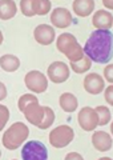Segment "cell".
Masks as SVG:
<instances>
[{
    "instance_id": "6da1fadb",
    "label": "cell",
    "mask_w": 113,
    "mask_h": 160,
    "mask_svg": "<svg viewBox=\"0 0 113 160\" xmlns=\"http://www.w3.org/2000/svg\"><path fill=\"white\" fill-rule=\"evenodd\" d=\"M88 59L100 64H106L113 56V35L111 29H96L88 38L82 48Z\"/></svg>"
},
{
    "instance_id": "7a4b0ae2",
    "label": "cell",
    "mask_w": 113,
    "mask_h": 160,
    "mask_svg": "<svg viewBox=\"0 0 113 160\" xmlns=\"http://www.w3.org/2000/svg\"><path fill=\"white\" fill-rule=\"evenodd\" d=\"M19 109L24 113V116L29 123H32L33 126H39L41 123L44 118V107L39 104L37 98H35L31 93H26L19 99L17 103Z\"/></svg>"
},
{
    "instance_id": "3957f363",
    "label": "cell",
    "mask_w": 113,
    "mask_h": 160,
    "mask_svg": "<svg viewBox=\"0 0 113 160\" xmlns=\"http://www.w3.org/2000/svg\"><path fill=\"white\" fill-rule=\"evenodd\" d=\"M56 47L61 53L71 60V63H76L84 58V51L82 47L77 43L76 38L72 33H61L57 38Z\"/></svg>"
},
{
    "instance_id": "277c9868",
    "label": "cell",
    "mask_w": 113,
    "mask_h": 160,
    "mask_svg": "<svg viewBox=\"0 0 113 160\" xmlns=\"http://www.w3.org/2000/svg\"><path fill=\"white\" fill-rule=\"evenodd\" d=\"M29 135V129L24 123L17 122L13 123L3 135V146L7 149H17L26 142Z\"/></svg>"
},
{
    "instance_id": "5b68a950",
    "label": "cell",
    "mask_w": 113,
    "mask_h": 160,
    "mask_svg": "<svg viewBox=\"0 0 113 160\" xmlns=\"http://www.w3.org/2000/svg\"><path fill=\"white\" fill-rule=\"evenodd\" d=\"M20 8L24 16L32 18L35 15L44 16L51 11L49 0H21Z\"/></svg>"
},
{
    "instance_id": "8992f818",
    "label": "cell",
    "mask_w": 113,
    "mask_h": 160,
    "mask_svg": "<svg viewBox=\"0 0 113 160\" xmlns=\"http://www.w3.org/2000/svg\"><path fill=\"white\" fill-rule=\"evenodd\" d=\"M75 138V131L69 126H59L49 133V143L55 148H64Z\"/></svg>"
},
{
    "instance_id": "52a82bcc",
    "label": "cell",
    "mask_w": 113,
    "mask_h": 160,
    "mask_svg": "<svg viewBox=\"0 0 113 160\" xmlns=\"http://www.w3.org/2000/svg\"><path fill=\"white\" fill-rule=\"evenodd\" d=\"M23 160H47L48 159V149L41 142L31 140L24 144L21 149Z\"/></svg>"
},
{
    "instance_id": "ba28073f",
    "label": "cell",
    "mask_w": 113,
    "mask_h": 160,
    "mask_svg": "<svg viewBox=\"0 0 113 160\" xmlns=\"http://www.w3.org/2000/svg\"><path fill=\"white\" fill-rule=\"evenodd\" d=\"M26 86L29 91L36 92V93H41L47 89L48 87V80L40 71H31L26 75L24 78Z\"/></svg>"
},
{
    "instance_id": "9c48e42d",
    "label": "cell",
    "mask_w": 113,
    "mask_h": 160,
    "mask_svg": "<svg viewBox=\"0 0 113 160\" xmlns=\"http://www.w3.org/2000/svg\"><path fill=\"white\" fill-rule=\"evenodd\" d=\"M78 124L84 131H93L97 126H99V120H97L96 111L91 107H84L78 112Z\"/></svg>"
},
{
    "instance_id": "30bf717a",
    "label": "cell",
    "mask_w": 113,
    "mask_h": 160,
    "mask_svg": "<svg viewBox=\"0 0 113 160\" xmlns=\"http://www.w3.org/2000/svg\"><path fill=\"white\" fill-rule=\"evenodd\" d=\"M48 76L53 83H64L69 78V67L63 62H55L48 67Z\"/></svg>"
},
{
    "instance_id": "8fae6325",
    "label": "cell",
    "mask_w": 113,
    "mask_h": 160,
    "mask_svg": "<svg viewBox=\"0 0 113 160\" xmlns=\"http://www.w3.org/2000/svg\"><path fill=\"white\" fill-rule=\"evenodd\" d=\"M33 36H35V40L41 44V46H49V44L53 43V40H55V29L53 27L48 26V24H40V26H37L35 28V31H33Z\"/></svg>"
},
{
    "instance_id": "7c38bea8",
    "label": "cell",
    "mask_w": 113,
    "mask_h": 160,
    "mask_svg": "<svg viewBox=\"0 0 113 160\" xmlns=\"http://www.w3.org/2000/svg\"><path fill=\"white\" fill-rule=\"evenodd\" d=\"M73 22L71 12L67 8H55L51 13V23L57 28H67Z\"/></svg>"
},
{
    "instance_id": "4fadbf2b",
    "label": "cell",
    "mask_w": 113,
    "mask_h": 160,
    "mask_svg": "<svg viewBox=\"0 0 113 160\" xmlns=\"http://www.w3.org/2000/svg\"><path fill=\"white\" fill-rule=\"evenodd\" d=\"M104 87H105V83L99 73H89L84 79L85 91L92 95H99L101 91H104Z\"/></svg>"
},
{
    "instance_id": "5bb4252c",
    "label": "cell",
    "mask_w": 113,
    "mask_h": 160,
    "mask_svg": "<svg viewBox=\"0 0 113 160\" xmlns=\"http://www.w3.org/2000/svg\"><path fill=\"white\" fill-rule=\"evenodd\" d=\"M92 143L97 151L105 152L112 148V136L104 131H97L92 135Z\"/></svg>"
},
{
    "instance_id": "9a60e30c",
    "label": "cell",
    "mask_w": 113,
    "mask_h": 160,
    "mask_svg": "<svg viewBox=\"0 0 113 160\" xmlns=\"http://www.w3.org/2000/svg\"><path fill=\"white\" fill-rule=\"evenodd\" d=\"M92 23L95 27H97V29H111L113 26V16L105 9H99L93 15Z\"/></svg>"
},
{
    "instance_id": "2e32d148",
    "label": "cell",
    "mask_w": 113,
    "mask_h": 160,
    "mask_svg": "<svg viewBox=\"0 0 113 160\" xmlns=\"http://www.w3.org/2000/svg\"><path fill=\"white\" fill-rule=\"evenodd\" d=\"M73 9L75 13L80 18H87L95 9V2L93 0H75L73 2Z\"/></svg>"
},
{
    "instance_id": "e0dca14e",
    "label": "cell",
    "mask_w": 113,
    "mask_h": 160,
    "mask_svg": "<svg viewBox=\"0 0 113 160\" xmlns=\"http://www.w3.org/2000/svg\"><path fill=\"white\" fill-rule=\"evenodd\" d=\"M16 4L12 0H0V19L9 20L16 15Z\"/></svg>"
},
{
    "instance_id": "ac0fdd59",
    "label": "cell",
    "mask_w": 113,
    "mask_h": 160,
    "mask_svg": "<svg viewBox=\"0 0 113 160\" xmlns=\"http://www.w3.org/2000/svg\"><path fill=\"white\" fill-rule=\"evenodd\" d=\"M60 107L64 109V112H75L76 108H77V99L75 95H72L69 92H65L60 96Z\"/></svg>"
},
{
    "instance_id": "d6986e66",
    "label": "cell",
    "mask_w": 113,
    "mask_h": 160,
    "mask_svg": "<svg viewBox=\"0 0 113 160\" xmlns=\"http://www.w3.org/2000/svg\"><path fill=\"white\" fill-rule=\"evenodd\" d=\"M0 67L7 72H15L20 67V60L13 55H3L0 58Z\"/></svg>"
},
{
    "instance_id": "ffe728a7",
    "label": "cell",
    "mask_w": 113,
    "mask_h": 160,
    "mask_svg": "<svg viewBox=\"0 0 113 160\" xmlns=\"http://www.w3.org/2000/svg\"><path fill=\"white\" fill-rule=\"evenodd\" d=\"M96 115H97V120H99V126H106L112 119V113L111 111L104 106H99L96 107Z\"/></svg>"
},
{
    "instance_id": "44dd1931",
    "label": "cell",
    "mask_w": 113,
    "mask_h": 160,
    "mask_svg": "<svg viewBox=\"0 0 113 160\" xmlns=\"http://www.w3.org/2000/svg\"><path fill=\"white\" fill-rule=\"evenodd\" d=\"M53 122H55V112H53L49 107H44V118L41 120V123L37 126V128L47 129L52 126Z\"/></svg>"
},
{
    "instance_id": "7402d4cb",
    "label": "cell",
    "mask_w": 113,
    "mask_h": 160,
    "mask_svg": "<svg viewBox=\"0 0 113 160\" xmlns=\"http://www.w3.org/2000/svg\"><path fill=\"white\" fill-rule=\"evenodd\" d=\"M91 66H92L91 59H88L85 56L82 58L81 60L76 62V63H71V68L76 73H84V72H87L88 69H91Z\"/></svg>"
},
{
    "instance_id": "603a6c76",
    "label": "cell",
    "mask_w": 113,
    "mask_h": 160,
    "mask_svg": "<svg viewBox=\"0 0 113 160\" xmlns=\"http://www.w3.org/2000/svg\"><path fill=\"white\" fill-rule=\"evenodd\" d=\"M8 119H9V109L6 106L0 104V131H2L4 126L8 123Z\"/></svg>"
},
{
    "instance_id": "cb8c5ba5",
    "label": "cell",
    "mask_w": 113,
    "mask_h": 160,
    "mask_svg": "<svg viewBox=\"0 0 113 160\" xmlns=\"http://www.w3.org/2000/svg\"><path fill=\"white\" fill-rule=\"evenodd\" d=\"M112 93H113V87L109 86L106 88V91H105V100L108 102V104L109 106H113V98H112Z\"/></svg>"
},
{
    "instance_id": "d4e9b609",
    "label": "cell",
    "mask_w": 113,
    "mask_h": 160,
    "mask_svg": "<svg viewBox=\"0 0 113 160\" xmlns=\"http://www.w3.org/2000/svg\"><path fill=\"white\" fill-rule=\"evenodd\" d=\"M112 71H113V66H112V64H109V66H108V67L104 69V76L106 78V80H108V82H109V83H112V82H113Z\"/></svg>"
},
{
    "instance_id": "484cf974",
    "label": "cell",
    "mask_w": 113,
    "mask_h": 160,
    "mask_svg": "<svg viewBox=\"0 0 113 160\" xmlns=\"http://www.w3.org/2000/svg\"><path fill=\"white\" fill-rule=\"evenodd\" d=\"M6 98H7V88L2 82H0V100H4Z\"/></svg>"
},
{
    "instance_id": "4316f807",
    "label": "cell",
    "mask_w": 113,
    "mask_h": 160,
    "mask_svg": "<svg viewBox=\"0 0 113 160\" xmlns=\"http://www.w3.org/2000/svg\"><path fill=\"white\" fill-rule=\"evenodd\" d=\"M104 6H106V7H108V8H109V9H112V7H113L111 2H108V3H106V2H104Z\"/></svg>"
},
{
    "instance_id": "83f0119b",
    "label": "cell",
    "mask_w": 113,
    "mask_h": 160,
    "mask_svg": "<svg viewBox=\"0 0 113 160\" xmlns=\"http://www.w3.org/2000/svg\"><path fill=\"white\" fill-rule=\"evenodd\" d=\"M3 43V33H2V31H0V44Z\"/></svg>"
},
{
    "instance_id": "f1b7e54d",
    "label": "cell",
    "mask_w": 113,
    "mask_h": 160,
    "mask_svg": "<svg viewBox=\"0 0 113 160\" xmlns=\"http://www.w3.org/2000/svg\"><path fill=\"white\" fill-rule=\"evenodd\" d=\"M0 158H2V152H0Z\"/></svg>"
}]
</instances>
